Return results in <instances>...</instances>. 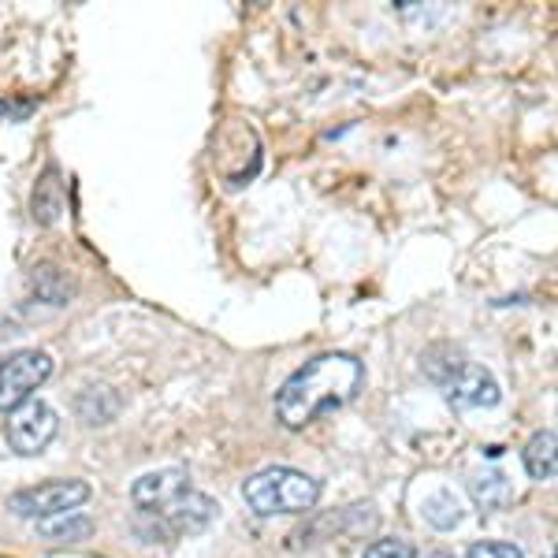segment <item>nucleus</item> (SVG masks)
Here are the masks:
<instances>
[{"label":"nucleus","mask_w":558,"mask_h":558,"mask_svg":"<svg viewBox=\"0 0 558 558\" xmlns=\"http://www.w3.org/2000/svg\"><path fill=\"white\" fill-rule=\"evenodd\" d=\"M365 384V365L354 354H320L291 373L276 391V421L299 432L324 413H336L357 399Z\"/></svg>","instance_id":"obj_1"},{"label":"nucleus","mask_w":558,"mask_h":558,"mask_svg":"<svg viewBox=\"0 0 558 558\" xmlns=\"http://www.w3.org/2000/svg\"><path fill=\"white\" fill-rule=\"evenodd\" d=\"M421 365H425L432 384L444 391V399L451 402L454 410H492V407H499V399H502L499 380H495L484 365L470 362L462 350L432 347V350H425Z\"/></svg>","instance_id":"obj_2"},{"label":"nucleus","mask_w":558,"mask_h":558,"mask_svg":"<svg viewBox=\"0 0 558 558\" xmlns=\"http://www.w3.org/2000/svg\"><path fill=\"white\" fill-rule=\"evenodd\" d=\"M242 499L257 518H276V514H305L317 507L320 499V481L291 465H268L250 476L242 484Z\"/></svg>","instance_id":"obj_3"},{"label":"nucleus","mask_w":558,"mask_h":558,"mask_svg":"<svg viewBox=\"0 0 558 558\" xmlns=\"http://www.w3.org/2000/svg\"><path fill=\"white\" fill-rule=\"evenodd\" d=\"M89 495L94 492H89L86 481H45L34 484V488L8 495V510L23 521H49L60 514H75Z\"/></svg>","instance_id":"obj_4"},{"label":"nucleus","mask_w":558,"mask_h":558,"mask_svg":"<svg viewBox=\"0 0 558 558\" xmlns=\"http://www.w3.org/2000/svg\"><path fill=\"white\" fill-rule=\"evenodd\" d=\"M52 376V354L49 350H15L0 362V413L20 410L23 402L34 399V391Z\"/></svg>","instance_id":"obj_5"},{"label":"nucleus","mask_w":558,"mask_h":558,"mask_svg":"<svg viewBox=\"0 0 558 558\" xmlns=\"http://www.w3.org/2000/svg\"><path fill=\"white\" fill-rule=\"evenodd\" d=\"M57 428H60L57 410H52L49 402H41V399H31V402H23L20 410L8 413L4 439H8V447H12L15 454L34 458V454H41L52 439H57Z\"/></svg>","instance_id":"obj_6"},{"label":"nucleus","mask_w":558,"mask_h":558,"mask_svg":"<svg viewBox=\"0 0 558 558\" xmlns=\"http://www.w3.org/2000/svg\"><path fill=\"white\" fill-rule=\"evenodd\" d=\"M191 488V476L179 465H168V470H153V473H142L138 481L131 484V502L138 510V518L146 514H157L165 502H172L179 492Z\"/></svg>","instance_id":"obj_7"},{"label":"nucleus","mask_w":558,"mask_h":558,"mask_svg":"<svg viewBox=\"0 0 558 558\" xmlns=\"http://www.w3.org/2000/svg\"><path fill=\"white\" fill-rule=\"evenodd\" d=\"M521 462H525V473L533 476V481H539V484L555 481V470H558V436H555V428H539L536 436L525 444V451H521Z\"/></svg>","instance_id":"obj_8"},{"label":"nucleus","mask_w":558,"mask_h":558,"mask_svg":"<svg viewBox=\"0 0 558 558\" xmlns=\"http://www.w3.org/2000/svg\"><path fill=\"white\" fill-rule=\"evenodd\" d=\"M31 283H34V294L49 305H68L78 291L75 279H71L60 265H49V260H45V265H34Z\"/></svg>","instance_id":"obj_9"},{"label":"nucleus","mask_w":558,"mask_h":558,"mask_svg":"<svg viewBox=\"0 0 558 558\" xmlns=\"http://www.w3.org/2000/svg\"><path fill=\"white\" fill-rule=\"evenodd\" d=\"M120 395L112 391V387H83L75 399V410L78 417L86 421V425H112L116 413H120Z\"/></svg>","instance_id":"obj_10"},{"label":"nucleus","mask_w":558,"mask_h":558,"mask_svg":"<svg viewBox=\"0 0 558 558\" xmlns=\"http://www.w3.org/2000/svg\"><path fill=\"white\" fill-rule=\"evenodd\" d=\"M470 495H473V502H476V510H481V514H495V510H502L510 499H514V488H510V481L499 470H492V473H476L473 476Z\"/></svg>","instance_id":"obj_11"},{"label":"nucleus","mask_w":558,"mask_h":558,"mask_svg":"<svg viewBox=\"0 0 558 558\" xmlns=\"http://www.w3.org/2000/svg\"><path fill=\"white\" fill-rule=\"evenodd\" d=\"M421 518H425L432 529H439V533H451V529L462 525V518H465L462 499H458L451 488L432 492L428 499L421 502Z\"/></svg>","instance_id":"obj_12"},{"label":"nucleus","mask_w":558,"mask_h":558,"mask_svg":"<svg viewBox=\"0 0 558 558\" xmlns=\"http://www.w3.org/2000/svg\"><path fill=\"white\" fill-rule=\"evenodd\" d=\"M64 186H60V172L57 165L45 168V175L38 179V186H34V197H31V213L38 223H52L60 216V209H64Z\"/></svg>","instance_id":"obj_13"},{"label":"nucleus","mask_w":558,"mask_h":558,"mask_svg":"<svg viewBox=\"0 0 558 558\" xmlns=\"http://www.w3.org/2000/svg\"><path fill=\"white\" fill-rule=\"evenodd\" d=\"M38 533H41V539H49V544H78V539L94 536V521L75 510V514L38 521Z\"/></svg>","instance_id":"obj_14"},{"label":"nucleus","mask_w":558,"mask_h":558,"mask_svg":"<svg viewBox=\"0 0 558 558\" xmlns=\"http://www.w3.org/2000/svg\"><path fill=\"white\" fill-rule=\"evenodd\" d=\"M362 558H417V547L402 536H384V539H373L362 551Z\"/></svg>","instance_id":"obj_15"},{"label":"nucleus","mask_w":558,"mask_h":558,"mask_svg":"<svg viewBox=\"0 0 558 558\" xmlns=\"http://www.w3.org/2000/svg\"><path fill=\"white\" fill-rule=\"evenodd\" d=\"M465 558H525V551L510 539H481L465 551Z\"/></svg>","instance_id":"obj_16"}]
</instances>
